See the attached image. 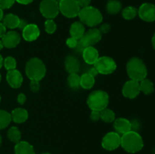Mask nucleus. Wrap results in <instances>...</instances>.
<instances>
[{"label": "nucleus", "mask_w": 155, "mask_h": 154, "mask_svg": "<svg viewBox=\"0 0 155 154\" xmlns=\"http://www.w3.org/2000/svg\"><path fill=\"white\" fill-rule=\"evenodd\" d=\"M120 146L124 150L130 153H136L142 150L144 146V141L142 136L136 131L131 130L123 134L121 137Z\"/></svg>", "instance_id": "f257e3e1"}, {"label": "nucleus", "mask_w": 155, "mask_h": 154, "mask_svg": "<svg viewBox=\"0 0 155 154\" xmlns=\"http://www.w3.org/2000/svg\"><path fill=\"white\" fill-rule=\"evenodd\" d=\"M127 74L130 79L140 82L145 79L148 75V69L142 59L139 57H133L127 64Z\"/></svg>", "instance_id": "f03ea898"}, {"label": "nucleus", "mask_w": 155, "mask_h": 154, "mask_svg": "<svg viewBox=\"0 0 155 154\" xmlns=\"http://www.w3.org/2000/svg\"><path fill=\"white\" fill-rule=\"evenodd\" d=\"M25 71L27 77L30 80L40 81L45 77L46 68L40 59L38 57H33L27 61Z\"/></svg>", "instance_id": "7ed1b4c3"}, {"label": "nucleus", "mask_w": 155, "mask_h": 154, "mask_svg": "<svg viewBox=\"0 0 155 154\" xmlns=\"http://www.w3.org/2000/svg\"><path fill=\"white\" fill-rule=\"evenodd\" d=\"M78 17L80 21L88 27H93L101 23L103 17L98 8L92 6H87L80 9Z\"/></svg>", "instance_id": "20e7f679"}, {"label": "nucleus", "mask_w": 155, "mask_h": 154, "mask_svg": "<svg viewBox=\"0 0 155 154\" xmlns=\"http://www.w3.org/2000/svg\"><path fill=\"white\" fill-rule=\"evenodd\" d=\"M109 103V96L107 92L102 90L92 91L87 98V104L92 110L101 111L107 108Z\"/></svg>", "instance_id": "39448f33"}, {"label": "nucleus", "mask_w": 155, "mask_h": 154, "mask_svg": "<svg viewBox=\"0 0 155 154\" xmlns=\"http://www.w3.org/2000/svg\"><path fill=\"white\" fill-rule=\"evenodd\" d=\"M59 11L64 16L68 18H74L78 16L81 8L77 0H60Z\"/></svg>", "instance_id": "423d86ee"}, {"label": "nucleus", "mask_w": 155, "mask_h": 154, "mask_svg": "<svg viewBox=\"0 0 155 154\" xmlns=\"http://www.w3.org/2000/svg\"><path fill=\"white\" fill-rule=\"evenodd\" d=\"M39 11L44 18L54 19L59 14V3L57 0H42L39 5Z\"/></svg>", "instance_id": "0eeeda50"}, {"label": "nucleus", "mask_w": 155, "mask_h": 154, "mask_svg": "<svg viewBox=\"0 0 155 154\" xmlns=\"http://www.w3.org/2000/svg\"><path fill=\"white\" fill-rule=\"evenodd\" d=\"M94 67L97 69L98 73L107 75L116 70L117 63L111 57L104 56L98 59V60L94 64Z\"/></svg>", "instance_id": "6e6552de"}, {"label": "nucleus", "mask_w": 155, "mask_h": 154, "mask_svg": "<svg viewBox=\"0 0 155 154\" xmlns=\"http://www.w3.org/2000/svg\"><path fill=\"white\" fill-rule=\"evenodd\" d=\"M121 143V137L120 134L117 132H109L104 135L103 137L102 141H101V145L104 149L107 150L111 151L117 149L120 146Z\"/></svg>", "instance_id": "1a4fd4ad"}, {"label": "nucleus", "mask_w": 155, "mask_h": 154, "mask_svg": "<svg viewBox=\"0 0 155 154\" xmlns=\"http://www.w3.org/2000/svg\"><path fill=\"white\" fill-rule=\"evenodd\" d=\"M138 14L145 22H154L155 21V5L152 3H143L138 10Z\"/></svg>", "instance_id": "9d476101"}, {"label": "nucleus", "mask_w": 155, "mask_h": 154, "mask_svg": "<svg viewBox=\"0 0 155 154\" xmlns=\"http://www.w3.org/2000/svg\"><path fill=\"white\" fill-rule=\"evenodd\" d=\"M101 39V33L98 29L92 28L84 33L83 37L80 39L86 47L92 46L98 43Z\"/></svg>", "instance_id": "9b49d317"}, {"label": "nucleus", "mask_w": 155, "mask_h": 154, "mask_svg": "<svg viewBox=\"0 0 155 154\" xmlns=\"http://www.w3.org/2000/svg\"><path fill=\"white\" fill-rule=\"evenodd\" d=\"M122 92L124 96L126 98H130V99L136 98L141 92L139 82L133 79L127 81L123 87Z\"/></svg>", "instance_id": "f8f14e48"}, {"label": "nucleus", "mask_w": 155, "mask_h": 154, "mask_svg": "<svg viewBox=\"0 0 155 154\" xmlns=\"http://www.w3.org/2000/svg\"><path fill=\"white\" fill-rule=\"evenodd\" d=\"M40 35V31L37 25L34 24H27L22 31L23 38L27 42H33L36 40Z\"/></svg>", "instance_id": "ddd939ff"}, {"label": "nucleus", "mask_w": 155, "mask_h": 154, "mask_svg": "<svg viewBox=\"0 0 155 154\" xmlns=\"http://www.w3.org/2000/svg\"><path fill=\"white\" fill-rule=\"evenodd\" d=\"M2 42L5 48H14L21 42V36L17 32L9 31L2 38Z\"/></svg>", "instance_id": "4468645a"}, {"label": "nucleus", "mask_w": 155, "mask_h": 154, "mask_svg": "<svg viewBox=\"0 0 155 154\" xmlns=\"http://www.w3.org/2000/svg\"><path fill=\"white\" fill-rule=\"evenodd\" d=\"M6 80L11 87L13 88H18L23 83V76L20 71L15 69L8 71Z\"/></svg>", "instance_id": "2eb2a0df"}, {"label": "nucleus", "mask_w": 155, "mask_h": 154, "mask_svg": "<svg viewBox=\"0 0 155 154\" xmlns=\"http://www.w3.org/2000/svg\"><path fill=\"white\" fill-rule=\"evenodd\" d=\"M83 60L86 63L90 65H94L95 62L99 58V54L98 50L93 46H88L83 50Z\"/></svg>", "instance_id": "dca6fc26"}, {"label": "nucleus", "mask_w": 155, "mask_h": 154, "mask_svg": "<svg viewBox=\"0 0 155 154\" xmlns=\"http://www.w3.org/2000/svg\"><path fill=\"white\" fill-rule=\"evenodd\" d=\"M114 128L118 134H124L132 130L131 122L125 118H118L114 121Z\"/></svg>", "instance_id": "f3484780"}, {"label": "nucleus", "mask_w": 155, "mask_h": 154, "mask_svg": "<svg viewBox=\"0 0 155 154\" xmlns=\"http://www.w3.org/2000/svg\"><path fill=\"white\" fill-rule=\"evenodd\" d=\"M65 69L69 73H77L80 68V63L77 57L72 55L68 56L64 61Z\"/></svg>", "instance_id": "a211bd4d"}, {"label": "nucleus", "mask_w": 155, "mask_h": 154, "mask_svg": "<svg viewBox=\"0 0 155 154\" xmlns=\"http://www.w3.org/2000/svg\"><path fill=\"white\" fill-rule=\"evenodd\" d=\"M70 33L71 37L75 38L77 40L80 39L85 33L84 24L79 21L73 23L70 28Z\"/></svg>", "instance_id": "6ab92c4d"}, {"label": "nucleus", "mask_w": 155, "mask_h": 154, "mask_svg": "<svg viewBox=\"0 0 155 154\" xmlns=\"http://www.w3.org/2000/svg\"><path fill=\"white\" fill-rule=\"evenodd\" d=\"M11 116L15 123H23L28 119V112L24 108H16L12 112Z\"/></svg>", "instance_id": "aec40b11"}, {"label": "nucleus", "mask_w": 155, "mask_h": 154, "mask_svg": "<svg viewBox=\"0 0 155 154\" xmlns=\"http://www.w3.org/2000/svg\"><path fill=\"white\" fill-rule=\"evenodd\" d=\"M15 154H36L33 146L27 141H20L15 146Z\"/></svg>", "instance_id": "412c9836"}, {"label": "nucleus", "mask_w": 155, "mask_h": 154, "mask_svg": "<svg viewBox=\"0 0 155 154\" xmlns=\"http://www.w3.org/2000/svg\"><path fill=\"white\" fill-rule=\"evenodd\" d=\"M21 19L18 16L14 14H8L5 16L3 17L2 24L5 26L6 28L15 29L19 27Z\"/></svg>", "instance_id": "4be33fe9"}, {"label": "nucleus", "mask_w": 155, "mask_h": 154, "mask_svg": "<svg viewBox=\"0 0 155 154\" xmlns=\"http://www.w3.org/2000/svg\"><path fill=\"white\" fill-rule=\"evenodd\" d=\"M139 87H140V91L146 95L153 93L154 91V83L146 78L139 82Z\"/></svg>", "instance_id": "5701e85b"}, {"label": "nucleus", "mask_w": 155, "mask_h": 154, "mask_svg": "<svg viewBox=\"0 0 155 154\" xmlns=\"http://www.w3.org/2000/svg\"><path fill=\"white\" fill-rule=\"evenodd\" d=\"M95 84V77L88 72L83 74L80 76V86L84 89H90Z\"/></svg>", "instance_id": "b1692460"}, {"label": "nucleus", "mask_w": 155, "mask_h": 154, "mask_svg": "<svg viewBox=\"0 0 155 154\" xmlns=\"http://www.w3.org/2000/svg\"><path fill=\"white\" fill-rule=\"evenodd\" d=\"M122 9V4L117 0H109L106 5V10L110 14H118Z\"/></svg>", "instance_id": "393cba45"}, {"label": "nucleus", "mask_w": 155, "mask_h": 154, "mask_svg": "<svg viewBox=\"0 0 155 154\" xmlns=\"http://www.w3.org/2000/svg\"><path fill=\"white\" fill-rule=\"evenodd\" d=\"M8 138L12 142L15 143H18V142L21 141V133L20 130L17 127H11L8 131Z\"/></svg>", "instance_id": "a878e982"}, {"label": "nucleus", "mask_w": 155, "mask_h": 154, "mask_svg": "<svg viewBox=\"0 0 155 154\" xmlns=\"http://www.w3.org/2000/svg\"><path fill=\"white\" fill-rule=\"evenodd\" d=\"M12 122V116L11 113L5 110H0V130L4 129Z\"/></svg>", "instance_id": "bb28decb"}, {"label": "nucleus", "mask_w": 155, "mask_h": 154, "mask_svg": "<svg viewBox=\"0 0 155 154\" xmlns=\"http://www.w3.org/2000/svg\"><path fill=\"white\" fill-rule=\"evenodd\" d=\"M138 10L133 6H127L122 11V16L126 20H133L137 16Z\"/></svg>", "instance_id": "cd10ccee"}, {"label": "nucleus", "mask_w": 155, "mask_h": 154, "mask_svg": "<svg viewBox=\"0 0 155 154\" xmlns=\"http://www.w3.org/2000/svg\"><path fill=\"white\" fill-rule=\"evenodd\" d=\"M68 84L71 88H79L80 86V76L77 73H70L68 78Z\"/></svg>", "instance_id": "c85d7f7f"}, {"label": "nucleus", "mask_w": 155, "mask_h": 154, "mask_svg": "<svg viewBox=\"0 0 155 154\" xmlns=\"http://www.w3.org/2000/svg\"><path fill=\"white\" fill-rule=\"evenodd\" d=\"M101 120L105 122H113L115 120V113L113 110L105 108L101 111Z\"/></svg>", "instance_id": "c756f323"}, {"label": "nucleus", "mask_w": 155, "mask_h": 154, "mask_svg": "<svg viewBox=\"0 0 155 154\" xmlns=\"http://www.w3.org/2000/svg\"><path fill=\"white\" fill-rule=\"evenodd\" d=\"M3 65H4L5 67V69H7L8 71L15 69L17 66L16 60H15L13 57L8 56V57H7L4 60V61H3Z\"/></svg>", "instance_id": "7c9ffc66"}, {"label": "nucleus", "mask_w": 155, "mask_h": 154, "mask_svg": "<svg viewBox=\"0 0 155 154\" xmlns=\"http://www.w3.org/2000/svg\"><path fill=\"white\" fill-rule=\"evenodd\" d=\"M57 29V25L53 19H48L45 22V32L48 34H52L55 32Z\"/></svg>", "instance_id": "2f4dec72"}, {"label": "nucleus", "mask_w": 155, "mask_h": 154, "mask_svg": "<svg viewBox=\"0 0 155 154\" xmlns=\"http://www.w3.org/2000/svg\"><path fill=\"white\" fill-rule=\"evenodd\" d=\"M15 2V0H0V8L2 10L10 8L13 6Z\"/></svg>", "instance_id": "473e14b6"}, {"label": "nucleus", "mask_w": 155, "mask_h": 154, "mask_svg": "<svg viewBox=\"0 0 155 154\" xmlns=\"http://www.w3.org/2000/svg\"><path fill=\"white\" fill-rule=\"evenodd\" d=\"M30 87L32 91L33 92L38 91L39 90V88H40V83H39V81H36V80H31Z\"/></svg>", "instance_id": "72a5a7b5"}, {"label": "nucleus", "mask_w": 155, "mask_h": 154, "mask_svg": "<svg viewBox=\"0 0 155 154\" xmlns=\"http://www.w3.org/2000/svg\"><path fill=\"white\" fill-rule=\"evenodd\" d=\"M77 42H78V40L77 39L74 37H70L67 39V42L66 44L69 48H75V47L77 46Z\"/></svg>", "instance_id": "f704fd0d"}, {"label": "nucleus", "mask_w": 155, "mask_h": 154, "mask_svg": "<svg viewBox=\"0 0 155 154\" xmlns=\"http://www.w3.org/2000/svg\"><path fill=\"white\" fill-rule=\"evenodd\" d=\"M90 118L92 121H98L101 119V111H97V110H92Z\"/></svg>", "instance_id": "c9c22d12"}, {"label": "nucleus", "mask_w": 155, "mask_h": 154, "mask_svg": "<svg viewBox=\"0 0 155 154\" xmlns=\"http://www.w3.org/2000/svg\"><path fill=\"white\" fill-rule=\"evenodd\" d=\"M77 1L78 2L80 7L81 8H86L87 6H89L92 0H77Z\"/></svg>", "instance_id": "e433bc0d"}, {"label": "nucleus", "mask_w": 155, "mask_h": 154, "mask_svg": "<svg viewBox=\"0 0 155 154\" xmlns=\"http://www.w3.org/2000/svg\"><path fill=\"white\" fill-rule=\"evenodd\" d=\"M101 33H106L110 31V25L108 24H104L101 26L100 29H98Z\"/></svg>", "instance_id": "4c0bfd02"}, {"label": "nucleus", "mask_w": 155, "mask_h": 154, "mask_svg": "<svg viewBox=\"0 0 155 154\" xmlns=\"http://www.w3.org/2000/svg\"><path fill=\"white\" fill-rule=\"evenodd\" d=\"M17 100H18V102L20 104H21V105H22V104H24V103H25L26 100H27V98H26V95H24V94L21 93L18 95Z\"/></svg>", "instance_id": "58836bf2"}, {"label": "nucleus", "mask_w": 155, "mask_h": 154, "mask_svg": "<svg viewBox=\"0 0 155 154\" xmlns=\"http://www.w3.org/2000/svg\"><path fill=\"white\" fill-rule=\"evenodd\" d=\"M7 33L6 32V27L2 23L0 22V38H2L3 36L5 35V33Z\"/></svg>", "instance_id": "ea45409f"}, {"label": "nucleus", "mask_w": 155, "mask_h": 154, "mask_svg": "<svg viewBox=\"0 0 155 154\" xmlns=\"http://www.w3.org/2000/svg\"><path fill=\"white\" fill-rule=\"evenodd\" d=\"M86 72H88V73L90 74L91 75H92V76H94V77L96 76V75L98 74V72L97 71V69H95V67H94V66H93V67L90 68V69H89V70H88Z\"/></svg>", "instance_id": "a19ab883"}, {"label": "nucleus", "mask_w": 155, "mask_h": 154, "mask_svg": "<svg viewBox=\"0 0 155 154\" xmlns=\"http://www.w3.org/2000/svg\"><path fill=\"white\" fill-rule=\"evenodd\" d=\"M15 1L21 5H28L30 3L33 2V0H15Z\"/></svg>", "instance_id": "79ce46f5"}, {"label": "nucleus", "mask_w": 155, "mask_h": 154, "mask_svg": "<svg viewBox=\"0 0 155 154\" xmlns=\"http://www.w3.org/2000/svg\"><path fill=\"white\" fill-rule=\"evenodd\" d=\"M27 25V22H26L24 20H21V21H20V24H19V27H18V28H21V29H24V27H26V26Z\"/></svg>", "instance_id": "37998d69"}, {"label": "nucleus", "mask_w": 155, "mask_h": 154, "mask_svg": "<svg viewBox=\"0 0 155 154\" xmlns=\"http://www.w3.org/2000/svg\"><path fill=\"white\" fill-rule=\"evenodd\" d=\"M151 43H152L153 48H154L155 49V33H154V34L153 35L152 39H151Z\"/></svg>", "instance_id": "c03bdc74"}, {"label": "nucleus", "mask_w": 155, "mask_h": 154, "mask_svg": "<svg viewBox=\"0 0 155 154\" xmlns=\"http://www.w3.org/2000/svg\"><path fill=\"white\" fill-rule=\"evenodd\" d=\"M3 17H4V15H3V10L0 8V22H1V21H2Z\"/></svg>", "instance_id": "a18cd8bd"}, {"label": "nucleus", "mask_w": 155, "mask_h": 154, "mask_svg": "<svg viewBox=\"0 0 155 154\" xmlns=\"http://www.w3.org/2000/svg\"><path fill=\"white\" fill-rule=\"evenodd\" d=\"M3 61H4V60H3V57H2V55L0 54V69H1L2 66H3Z\"/></svg>", "instance_id": "49530a36"}, {"label": "nucleus", "mask_w": 155, "mask_h": 154, "mask_svg": "<svg viewBox=\"0 0 155 154\" xmlns=\"http://www.w3.org/2000/svg\"><path fill=\"white\" fill-rule=\"evenodd\" d=\"M3 47H4V45H3L2 42V40H0V51H1V50L2 49Z\"/></svg>", "instance_id": "de8ad7c7"}, {"label": "nucleus", "mask_w": 155, "mask_h": 154, "mask_svg": "<svg viewBox=\"0 0 155 154\" xmlns=\"http://www.w3.org/2000/svg\"><path fill=\"white\" fill-rule=\"evenodd\" d=\"M1 143H2V137H1V134H0V146H1Z\"/></svg>", "instance_id": "09e8293b"}, {"label": "nucleus", "mask_w": 155, "mask_h": 154, "mask_svg": "<svg viewBox=\"0 0 155 154\" xmlns=\"http://www.w3.org/2000/svg\"><path fill=\"white\" fill-rule=\"evenodd\" d=\"M42 154H50L49 152H44V153H42Z\"/></svg>", "instance_id": "8fccbe9b"}, {"label": "nucleus", "mask_w": 155, "mask_h": 154, "mask_svg": "<svg viewBox=\"0 0 155 154\" xmlns=\"http://www.w3.org/2000/svg\"><path fill=\"white\" fill-rule=\"evenodd\" d=\"M1 79H2V76H1V74H0V82H1Z\"/></svg>", "instance_id": "3c124183"}, {"label": "nucleus", "mask_w": 155, "mask_h": 154, "mask_svg": "<svg viewBox=\"0 0 155 154\" xmlns=\"http://www.w3.org/2000/svg\"><path fill=\"white\" fill-rule=\"evenodd\" d=\"M0 101H1V97H0Z\"/></svg>", "instance_id": "603ef678"}]
</instances>
